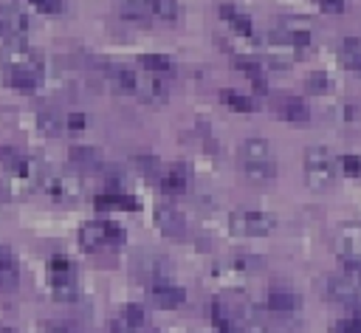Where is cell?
<instances>
[{
    "label": "cell",
    "instance_id": "obj_1",
    "mask_svg": "<svg viewBox=\"0 0 361 333\" xmlns=\"http://www.w3.org/2000/svg\"><path fill=\"white\" fill-rule=\"evenodd\" d=\"M305 181L310 189H330L336 181V158L327 147L305 150Z\"/></svg>",
    "mask_w": 361,
    "mask_h": 333
},
{
    "label": "cell",
    "instance_id": "obj_16",
    "mask_svg": "<svg viewBox=\"0 0 361 333\" xmlns=\"http://www.w3.org/2000/svg\"><path fill=\"white\" fill-rule=\"evenodd\" d=\"M220 17H223L237 34H243V37H251V34H254V23H251V17H248L245 11H240L234 3H223V6H220Z\"/></svg>",
    "mask_w": 361,
    "mask_h": 333
},
{
    "label": "cell",
    "instance_id": "obj_36",
    "mask_svg": "<svg viewBox=\"0 0 361 333\" xmlns=\"http://www.w3.org/2000/svg\"><path fill=\"white\" fill-rule=\"evenodd\" d=\"M336 333H361V316H353V319H341L336 327Z\"/></svg>",
    "mask_w": 361,
    "mask_h": 333
},
{
    "label": "cell",
    "instance_id": "obj_11",
    "mask_svg": "<svg viewBox=\"0 0 361 333\" xmlns=\"http://www.w3.org/2000/svg\"><path fill=\"white\" fill-rule=\"evenodd\" d=\"M158 186H161V192H166V195H183V192L189 189V169H186L183 164L166 166V169L161 172V178H158Z\"/></svg>",
    "mask_w": 361,
    "mask_h": 333
},
{
    "label": "cell",
    "instance_id": "obj_27",
    "mask_svg": "<svg viewBox=\"0 0 361 333\" xmlns=\"http://www.w3.org/2000/svg\"><path fill=\"white\" fill-rule=\"evenodd\" d=\"M71 161L82 169H96L102 164V155L93 147H71Z\"/></svg>",
    "mask_w": 361,
    "mask_h": 333
},
{
    "label": "cell",
    "instance_id": "obj_26",
    "mask_svg": "<svg viewBox=\"0 0 361 333\" xmlns=\"http://www.w3.org/2000/svg\"><path fill=\"white\" fill-rule=\"evenodd\" d=\"M220 102L223 104H228L231 110H240V113H251L257 104H254V99L251 96H245V93H240V90H220Z\"/></svg>",
    "mask_w": 361,
    "mask_h": 333
},
{
    "label": "cell",
    "instance_id": "obj_43",
    "mask_svg": "<svg viewBox=\"0 0 361 333\" xmlns=\"http://www.w3.org/2000/svg\"><path fill=\"white\" fill-rule=\"evenodd\" d=\"M353 71H355V73H361V62H358V65H355V68H353Z\"/></svg>",
    "mask_w": 361,
    "mask_h": 333
},
{
    "label": "cell",
    "instance_id": "obj_21",
    "mask_svg": "<svg viewBox=\"0 0 361 333\" xmlns=\"http://www.w3.org/2000/svg\"><path fill=\"white\" fill-rule=\"evenodd\" d=\"M0 164L14 175H28L31 172V161L14 147H0Z\"/></svg>",
    "mask_w": 361,
    "mask_h": 333
},
{
    "label": "cell",
    "instance_id": "obj_15",
    "mask_svg": "<svg viewBox=\"0 0 361 333\" xmlns=\"http://www.w3.org/2000/svg\"><path fill=\"white\" fill-rule=\"evenodd\" d=\"M338 248L347 257H361V223H341L338 226Z\"/></svg>",
    "mask_w": 361,
    "mask_h": 333
},
{
    "label": "cell",
    "instance_id": "obj_6",
    "mask_svg": "<svg viewBox=\"0 0 361 333\" xmlns=\"http://www.w3.org/2000/svg\"><path fill=\"white\" fill-rule=\"evenodd\" d=\"M149 299L155 308H164V310H175L186 302V291L180 285H172L166 279H155L149 285Z\"/></svg>",
    "mask_w": 361,
    "mask_h": 333
},
{
    "label": "cell",
    "instance_id": "obj_9",
    "mask_svg": "<svg viewBox=\"0 0 361 333\" xmlns=\"http://www.w3.org/2000/svg\"><path fill=\"white\" fill-rule=\"evenodd\" d=\"M324 291H327L330 299H336L341 305H355L358 302V285L347 274H330L324 279Z\"/></svg>",
    "mask_w": 361,
    "mask_h": 333
},
{
    "label": "cell",
    "instance_id": "obj_34",
    "mask_svg": "<svg viewBox=\"0 0 361 333\" xmlns=\"http://www.w3.org/2000/svg\"><path fill=\"white\" fill-rule=\"evenodd\" d=\"M344 271H347V277L358 285V282H361V257H344Z\"/></svg>",
    "mask_w": 361,
    "mask_h": 333
},
{
    "label": "cell",
    "instance_id": "obj_5",
    "mask_svg": "<svg viewBox=\"0 0 361 333\" xmlns=\"http://www.w3.org/2000/svg\"><path fill=\"white\" fill-rule=\"evenodd\" d=\"M42 186H45V192H48L54 200H59V203H73V200L82 195V183H79V178L71 175V172H54V175H48V178L42 181Z\"/></svg>",
    "mask_w": 361,
    "mask_h": 333
},
{
    "label": "cell",
    "instance_id": "obj_32",
    "mask_svg": "<svg viewBox=\"0 0 361 333\" xmlns=\"http://www.w3.org/2000/svg\"><path fill=\"white\" fill-rule=\"evenodd\" d=\"M307 90H313L316 96H319V93H327V90H330V76H327L324 71H316V73L307 79Z\"/></svg>",
    "mask_w": 361,
    "mask_h": 333
},
{
    "label": "cell",
    "instance_id": "obj_25",
    "mask_svg": "<svg viewBox=\"0 0 361 333\" xmlns=\"http://www.w3.org/2000/svg\"><path fill=\"white\" fill-rule=\"evenodd\" d=\"M141 65H144L152 76H166V73H172V71H175L172 59H169V56H164V54H144V56H141Z\"/></svg>",
    "mask_w": 361,
    "mask_h": 333
},
{
    "label": "cell",
    "instance_id": "obj_42",
    "mask_svg": "<svg viewBox=\"0 0 361 333\" xmlns=\"http://www.w3.org/2000/svg\"><path fill=\"white\" fill-rule=\"evenodd\" d=\"M3 200H8V192H6L3 186H0V203H3Z\"/></svg>",
    "mask_w": 361,
    "mask_h": 333
},
{
    "label": "cell",
    "instance_id": "obj_23",
    "mask_svg": "<svg viewBox=\"0 0 361 333\" xmlns=\"http://www.w3.org/2000/svg\"><path fill=\"white\" fill-rule=\"evenodd\" d=\"M243 172H245L251 181L265 183V181H274L276 164H274V158H271V161H245V164H243Z\"/></svg>",
    "mask_w": 361,
    "mask_h": 333
},
{
    "label": "cell",
    "instance_id": "obj_33",
    "mask_svg": "<svg viewBox=\"0 0 361 333\" xmlns=\"http://www.w3.org/2000/svg\"><path fill=\"white\" fill-rule=\"evenodd\" d=\"M338 164H341V172L344 175H350V178H358L361 175V158L358 155H341Z\"/></svg>",
    "mask_w": 361,
    "mask_h": 333
},
{
    "label": "cell",
    "instance_id": "obj_41",
    "mask_svg": "<svg viewBox=\"0 0 361 333\" xmlns=\"http://www.w3.org/2000/svg\"><path fill=\"white\" fill-rule=\"evenodd\" d=\"M217 330H220V333H243V330H237L231 322H223V325H217Z\"/></svg>",
    "mask_w": 361,
    "mask_h": 333
},
{
    "label": "cell",
    "instance_id": "obj_4",
    "mask_svg": "<svg viewBox=\"0 0 361 333\" xmlns=\"http://www.w3.org/2000/svg\"><path fill=\"white\" fill-rule=\"evenodd\" d=\"M48 274H51V293L59 302H73L79 296V282H76V268L71 260L65 257H54L48 262Z\"/></svg>",
    "mask_w": 361,
    "mask_h": 333
},
{
    "label": "cell",
    "instance_id": "obj_38",
    "mask_svg": "<svg viewBox=\"0 0 361 333\" xmlns=\"http://www.w3.org/2000/svg\"><path fill=\"white\" fill-rule=\"evenodd\" d=\"M85 124H87V119H85L82 113H71V116L65 119V127H68L71 133H79V130H85Z\"/></svg>",
    "mask_w": 361,
    "mask_h": 333
},
{
    "label": "cell",
    "instance_id": "obj_28",
    "mask_svg": "<svg viewBox=\"0 0 361 333\" xmlns=\"http://www.w3.org/2000/svg\"><path fill=\"white\" fill-rule=\"evenodd\" d=\"M144 6H147V11H152L161 20H178V14H180L178 0H144Z\"/></svg>",
    "mask_w": 361,
    "mask_h": 333
},
{
    "label": "cell",
    "instance_id": "obj_37",
    "mask_svg": "<svg viewBox=\"0 0 361 333\" xmlns=\"http://www.w3.org/2000/svg\"><path fill=\"white\" fill-rule=\"evenodd\" d=\"M45 333H79V330H76V325L56 319V322H48V325H45Z\"/></svg>",
    "mask_w": 361,
    "mask_h": 333
},
{
    "label": "cell",
    "instance_id": "obj_29",
    "mask_svg": "<svg viewBox=\"0 0 361 333\" xmlns=\"http://www.w3.org/2000/svg\"><path fill=\"white\" fill-rule=\"evenodd\" d=\"M133 166L144 175V178H161V161L155 158V155H135L133 158Z\"/></svg>",
    "mask_w": 361,
    "mask_h": 333
},
{
    "label": "cell",
    "instance_id": "obj_3",
    "mask_svg": "<svg viewBox=\"0 0 361 333\" xmlns=\"http://www.w3.org/2000/svg\"><path fill=\"white\" fill-rule=\"evenodd\" d=\"M124 240V229L113 220H90L79 229V246L85 251H99L104 246H118Z\"/></svg>",
    "mask_w": 361,
    "mask_h": 333
},
{
    "label": "cell",
    "instance_id": "obj_17",
    "mask_svg": "<svg viewBox=\"0 0 361 333\" xmlns=\"http://www.w3.org/2000/svg\"><path fill=\"white\" fill-rule=\"evenodd\" d=\"M96 209H124V212H138V198L133 195H124V192H104V195H96Z\"/></svg>",
    "mask_w": 361,
    "mask_h": 333
},
{
    "label": "cell",
    "instance_id": "obj_30",
    "mask_svg": "<svg viewBox=\"0 0 361 333\" xmlns=\"http://www.w3.org/2000/svg\"><path fill=\"white\" fill-rule=\"evenodd\" d=\"M121 319L135 330V327H144L147 325V310L141 308V305H135V302H130V305H124V310H121Z\"/></svg>",
    "mask_w": 361,
    "mask_h": 333
},
{
    "label": "cell",
    "instance_id": "obj_22",
    "mask_svg": "<svg viewBox=\"0 0 361 333\" xmlns=\"http://www.w3.org/2000/svg\"><path fill=\"white\" fill-rule=\"evenodd\" d=\"M234 65H237V68H240V71H243V73H245V76L254 82V87H257V90H265V87H268V79H265V68H262L257 59H245V56H237V59H234Z\"/></svg>",
    "mask_w": 361,
    "mask_h": 333
},
{
    "label": "cell",
    "instance_id": "obj_20",
    "mask_svg": "<svg viewBox=\"0 0 361 333\" xmlns=\"http://www.w3.org/2000/svg\"><path fill=\"white\" fill-rule=\"evenodd\" d=\"M271 158H274V152H271L265 138H245L243 147H240V161L243 164L245 161H271Z\"/></svg>",
    "mask_w": 361,
    "mask_h": 333
},
{
    "label": "cell",
    "instance_id": "obj_18",
    "mask_svg": "<svg viewBox=\"0 0 361 333\" xmlns=\"http://www.w3.org/2000/svg\"><path fill=\"white\" fill-rule=\"evenodd\" d=\"M110 82L118 87V90H124V93H135L138 90V82H141V76L133 71V68H127V65H110Z\"/></svg>",
    "mask_w": 361,
    "mask_h": 333
},
{
    "label": "cell",
    "instance_id": "obj_31",
    "mask_svg": "<svg viewBox=\"0 0 361 333\" xmlns=\"http://www.w3.org/2000/svg\"><path fill=\"white\" fill-rule=\"evenodd\" d=\"M37 124H39V130L48 133V135H59V133L65 130V119H59V116H54V113H39Z\"/></svg>",
    "mask_w": 361,
    "mask_h": 333
},
{
    "label": "cell",
    "instance_id": "obj_8",
    "mask_svg": "<svg viewBox=\"0 0 361 333\" xmlns=\"http://www.w3.org/2000/svg\"><path fill=\"white\" fill-rule=\"evenodd\" d=\"M274 110H276L285 121H296V124L310 121L307 104H305L299 96H290V93H276V96H274Z\"/></svg>",
    "mask_w": 361,
    "mask_h": 333
},
{
    "label": "cell",
    "instance_id": "obj_35",
    "mask_svg": "<svg viewBox=\"0 0 361 333\" xmlns=\"http://www.w3.org/2000/svg\"><path fill=\"white\" fill-rule=\"evenodd\" d=\"M42 14H59L65 8V0H31Z\"/></svg>",
    "mask_w": 361,
    "mask_h": 333
},
{
    "label": "cell",
    "instance_id": "obj_19",
    "mask_svg": "<svg viewBox=\"0 0 361 333\" xmlns=\"http://www.w3.org/2000/svg\"><path fill=\"white\" fill-rule=\"evenodd\" d=\"M274 45H288V48H305L310 42V31H293V28H274L268 34Z\"/></svg>",
    "mask_w": 361,
    "mask_h": 333
},
{
    "label": "cell",
    "instance_id": "obj_2",
    "mask_svg": "<svg viewBox=\"0 0 361 333\" xmlns=\"http://www.w3.org/2000/svg\"><path fill=\"white\" fill-rule=\"evenodd\" d=\"M228 226L240 237H265L276 229V220L274 214L259 212V209H234L228 214Z\"/></svg>",
    "mask_w": 361,
    "mask_h": 333
},
{
    "label": "cell",
    "instance_id": "obj_24",
    "mask_svg": "<svg viewBox=\"0 0 361 333\" xmlns=\"http://www.w3.org/2000/svg\"><path fill=\"white\" fill-rule=\"evenodd\" d=\"M135 93H138L141 99H147V102H166V87H164V82H161L158 76H147V79H141Z\"/></svg>",
    "mask_w": 361,
    "mask_h": 333
},
{
    "label": "cell",
    "instance_id": "obj_10",
    "mask_svg": "<svg viewBox=\"0 0 361 333\" xmlns=\"http://www.w3.org/2000/svg\"><path fill=\"white\" fill-rule=\"evenodd\" d=\"M28 31V20L14 8H0V37L6 42H20Z\"/></svg>",
    "mask_w": 361,
    "mask_h": 333
},
{
    "label": "cell",
    "instance_id": "obj_12",
    "mask_svg": "<svg viewBox=\"0 0 361 333\" xmlns=\"http://www.w3.org/2000/svg\"><path fill=\"white\" fill-rule=\"evenodd\" d=\"M42 79V71L39 68H31V65H8L6 68V85L11 87H20V90H34Z\"/></svg>",
    "mask_w": 361,
    "mask_h": 333
},
{
    "label": "cell",
    "instance_id": "obj_44",
    "mask_svg": "<svg viewBox=\"0 0 361 333\" xmlns=\"http://www.w3.org/2000/svg\"><path fill=\"white\" fill-rule=\"evenodd\" d=\"M0 333H14V330H0Z\"/></svg>",
    "mask_w": 361,
    "mask_h": 333
},
{
    "label": "cell",
    "instance_id": "obj_7",
    "mask_svg": "<svg viewBox=\"0 0 361 333\" xmlns=\"http://www.w3.org/2000/svg\"><path fill=\"white\" fill-rule=\"evenodd\" d=\"M155 226L166 237H183L186 234V217L180 214V209H175L169 203H158L155 206Z\"/></svg>",
    "mask_w": 361,
    "mask_h": 333
},
{
    "label": "cell",
    "instance_id": "obj_13",
    "mask_svg": "<svg viewBox=\"0 0 361 333\" xmlns=\"http://www.w3.org/2000/svg\"><path fill=\"white\" fill-rule=\"evenodd\" d=\"M20 282V265L17 257L0 246V291H14Z\"/></svg>",
    "mask_w": 361,
    "mask_h": 333
},
{
    "label": "cell",
    "instance_id": "obj_39",
    "mask_svg": "<svg viewBox=\"0 0 361 333\" xmlns=\"http://www.w3.org/2000/svg\"><path fill=\"white\" fill-rule=\"evenodd\" d=\"M319 8L327 14H341L344 11V0H319Z\"/></svg>",
    "mask_w": 361,
    "mask_h": 333
},
{
    "label": "cell",
    "instance_id": "obj_40",
    "mask_svg": "<svg viewBox=\"0 0 361 333\" xmlns=\"http://www.w3.org/2000/svg\"><path fill=\"white\" fill-rule=\"evenodd\" d=\"M243 333H274V330L265 322H259V319H248L245 327H243Z\"/></svg>",
    "mask_w": 361,
    "mask_h": 333
},
{
    "label": "cell",
    "instance_id": "obj_14",
    "mask_svg": "<svg viewBox=\"0 0 361 333\" xmlns=\"http://www.w3.org/2000/svg\"><path fill=\"white\" fill-rule=\"evenodd\" d=\"M268 308L276 313H290V310L302 308V296L288 288H274V291H268Z\"/></svg>",
    "mask_w": 361,
    "mask_h": 333
}]
</instances>
